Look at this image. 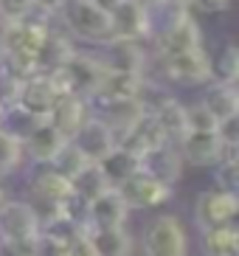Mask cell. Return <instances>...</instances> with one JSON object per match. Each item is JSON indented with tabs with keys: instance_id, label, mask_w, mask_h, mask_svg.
<instances>
[{
	"instance_id": "obj_18",
	"label": "cell",
	"mask_w": 239,
	"mask_h": 256,
	"mask_svg": "<svg viewBox=\"0 0 239 256\" xmlns=\"http://www.w3.org/2000/svg\"><path fill=\"white\" fill-rule=\"evenodd\" d=\"M65 144H68V138L62 136L56 127H54L51 121L45 118V121H40V127L31 132L28 141L22 144V146H26V155H28L34 164L48 166L62 152V146H65Z\"/></svg>"
},
{
	"instance_id": "obj_37",
	"label": "cell",
	"mask_w": 239,
	"mask_h": 256,
	"mask_svg": "<svg viewBox=\"0 0 239 256\" xmlns=\"http://www.w3.org/2000/svg\"><path fill=\"white\" fill-rule=\"evenodd\" d=\"M3 200H6V192H3V186H0V206H3Z\"/></svg>"
},
{
	"instance_id": "obj_12",
	"label": "cell",
	"mask_w": 239,
	"mask_h": 256,
	"mask_svg": "<svg viewBox=\"0 0 239 256\" xmlns=\"http://www.w3.org/2000/svg\"><path fill=\"white\" fill-rule=\"evenodd\" d=\"M70 144H74L79 152H82L90 164H98V160L104 158V155H107V152H110L118 141H116L112 130L107 127L104 121L96 118V116H90L82 127H79V132L70 138Z\"/></svg>"
},
{
	"instance_id": "obj_35",
	"label": "cell",
	"mask_w": 239,
	"mask_h": 256,
	"mask_svg": "<svg viewBox=\"0 0 239 256\" xmlns=\"http://www.w3.org/2000/svg\"><path fill=\"white\" fill-rule=\"evenodd\" d=\"M62 6H65V0H37V12H42V14H60Z\"/></svg>"
},
{
	"instance_id": "obj_17",
	"label": "cell",
	"mask_w": 239,
	"mask_h": 256,
	"mask_svg": "<svg viewBox=\"0 0 239 256\" xmlns=\"http://www.w3.org/2000/svg\"><path fill=\"white\" fill-rule=\"evenodd\" d=\"M116 37H130V40H144L150 37V20H146V6L141 0H118L110 8Z\"/></svg>"
},
{
	"instance_id": "obj_20",
	"label": "cell",
	"mask_w": 239,
	"mask_h": 256,
	"mask_svg": "<svg viewBox=\"0 0 239 256\" xmlns=\"http://www.w3.org/2000/svg\"><path fill=\"white\" fill-rule=\"evenodd\" d=\"M84 234L90 236L98 256H132V236L124 226L116 228H90L84 222Z\"/></svg>"
},
{
	"instance_id": "obj_15",
	"label": "cell",
	"mask_w": 239,
	"mask_h": 256,
	"mask_svg": "<svg viewBox=\"0 0 239 256\" xmlns=\"http://www.w3.org/2000/svg\"><path fill=\"white\" fill-rule=\"evenodd\" d=\"M141 172L158 178L160 183H169L174 186L183 172V158H180L178 144H160V146H152L141 155Z\"/></svg>"
},
{
	"instance_id": "obj_34",
	"label": "cell",
	"mask_w": 239,
	"mask_h": 256,
	"mask_svg": "<svg viewBox=\"0 0 239 256\" xmlns=\"http://www.w3.org/2000/svg\"><path fill=\"white\" fill-rule=\"evenodd\" d=\"M192 6H197L206 14H217V12H225L231 6V0H192Z\"/></svg>"
},
{
	"instance_id": "obj_33",
	"label": "cell",
	"mask_w": 239,
	"mask_h": 256,
	"mask_svg": "<svg viewBox=\"0 0 239 256\" xmlns=\"http://www.w3.org/2000/svg\"><path fill=\"white\" fill-rule=\"evenodd\" d=\"M65 256H98L96 248H93V242H90L88 234H76L74 240L65 245Z\"/></svg>"
},
{
	"instance_id": "obj_7",
	"label": "cell",
	"mask_w": 239,
	"mask_h": 256,
	"mask_svg": "<svg viewBox=\"0 0 239 256\" xmlns=\"http://www.w3.org/2000/svg\"><path fill=\"white\" fill-rule=\"evenodd\" d=\"M180 158L183 164L192 166H217L220 160H239L236 158V146H228V144L220 138V132H186L178 144Z\"/></svg>"
},
{
	"instance_id": "obj_36",
	"label": "cell",
	"mask_w": 239,
	"mask_h": 256,
	"mask_svg": "<svg viewBox=\"0 0 239 256\" xmlns=\"http://www.w3.org/2000/svg\"><path fill=\"white\" fill-rule=\"evenodd\" d=\"M169 3H174V6H192V0H169Z\"/></svg>"
},
{
	"instance_id": "obj_10",
	"label": "cell",
	"mask_w": 239,
	"mask_h": 256,
	"mask_svg": "<svg viewBox=\"0 0 239 256\" xmlns=\"http://www.w3.org/2000/svg\"><path fill=\"white\" fill-rule=\"evenodd\" d=\"M116 192L127 203V208H155V206H164L172 197V186L169 183H160L158 178L141 172V169L132 178H127L124 183H118Z\"/></svg>"
},
{
	"instance_id": "obj_28",
	"label": "cell",
	"mask_w": 239,
	"mask_h": 256,
	"mask_svg": "<svg viewBox=\"0 0 239 256\" xmlns=\"http://www.w3.org/2000/svg\"><path fill=\"white\" fill-rule=\"evenodd\" d=\"M211 79L222 84L239 82V48L236 46H225V51L217 56V62H211Z\"/></svg>"
},
{
	"instance_id": "obj_30",
	"label": "cell",
	"mask_w": 239,
	"mask_h": 256,
	"mask_svg": "<svg viewBox=\"0 0 239 256\" xmlns=\"http://www.w3.org/2000/svg\"><path fill=\"white\" fill-rule=\"evenodd\" d=\"M186 124H188V132H214L220 127V121L202 107V102L186 107Z\"/></svg>"
},
{
	"instance_id": "obj_31",
	"label": "cell",
	"mask_w": 239,
	"mask_h": 256,
	"mask_svg": "<svg viewBox=\"0 0 239 256\" xmlns=\"http://www.w3.org/2000/svg\"><path fill=\"white\" fill-rule=\"evenodd\" d=\"M214 186L222 192H239V160H220L214 172Z\"/></svg>"
},
{
	"instance_id": "obj_26",
	"label": "cell",
	"mask_w": 239,
	"mask_h": 256,
	"mask_svg": "<svg viewBox=\"0 0 239 256\" xmlns=\"http://www.w3.org/2000/svg\"><path fill=\"white\" fill-rule=\"evenodd\" d=\"M70 183H74V194L79 197L84 206H88L90 200H96L98 194H104V192L116 188V186L110 183V178L104 174V169H102L98 164H88Z\"/></svg>"
},
{
	"instance_id": "obj_2",
	"label": "cell",
	"mask_w": 239,
	"mask_h": 256,
	"mask_svg": "<svg viewBox=\"0 0 239 256\" xmlns=\"http://www.w3.org/2000/svg\"><path fill=\"white\" fill-rule=\"evenodd\" d=\"M28 194H31V208L37 211V217H40V226L54 217H62V214L70 217L68 214V200L74 197V183H70V178L56 172L54 166H42L31 178Z\"/></svg>"
},
{
	"instance_id": "obj_38",
	"label": "cell",
	"mask_w": 239,
	"mask_h": 256,
	"mask_svg": "<svg viewBox=\"0 0 239 256\" xmlns=\"http://www.w3.org/2000/svg\"><path fill=\"white\" fill-rule=\"evenodd\" d=\"M0 113H3V98H0Z\"/></svg>"
},
{
	"instance_id": "obj_29",
	"label": "cell",
	"mask_w": 239,
	"mask_h": 256,
	"mask_svg": "<svg viewBox=\"0 0 239 256\" xmlns=\"http://www.w3.org/2000/svg\"><path fill=\"white\" fill-rule=\"evenodd\" d=\"M88 164H90V160L84 158V155H82L79 150H76L74 144L68 141L65 146H62V152H60V155H56V158H54L48 166H54L56 172H62L65 178H70V180H74V178H76L79 172H82V169H84Z\"/></svg>"
},
{
	"instance_id": "obj_19",
	"label": "cell",
	"mask_w": 239,
	"mask_h": 256,
	"mask_svg": "<svg viewBox=\"0 0 239 256\" xmlns=\"http://www.w3.org/2000/svg\"><path fill=\"white\" fill-rule=\"evenodd\" d=\"M152 121L158 124V130L164 132V138L169 144H180V138L188 132V124H186V107L174 102L172 96L160 98V104L150 110Z\"/></svg>"
},
{
	"instance_id": "obj_25",
	"label": "cell",
	"mask_w": 239,
	"mask_h": 256,
	"mask_svg": "<svg viewBox=\"0 0 239 256\" xmlns=\"http://www.w3.org/2000/svg\"><path fill=\"white\" fill-rule=\"evenodd\" d=\"M200 245H202V254L206 256H231L239 250V231L234 222L206 228L200 236Z\"/></svg>"
},
{
	"instance_id": "obj_21",
	"label": "cell",
	"mask_w": 239,
	"mask_h": 256,
	"mask_svg": "<svg viewBox=\"0 0 239 256\" xmlns=\"http://www.w3.org/2000/svg\"><path fill=\"white\" fill-rule=\"evenodd\" d=\"M202 107H206L217 121L239 116V90H236V84H222V82L208 84V90L202 93Z\"/></svg>"
},
{
	"instance_id": "obj_6",
	"label": "cell",
	"mask_w": 239,
	"mask_h": 256,
	"mask_svg": "<svg viewBox=\"0 0 239 256\" xmlns=\"http://www.w3.org/2000/svg\"><path fill=\"white\" fill-rule=\"evenodd\" d=\"M160 70L169 82L180 88H200L211 82V56L202 51V46H197L172 56H160Z\"/></svg>"
},
{
	"instance_id": "obj_5",
	"label": "cell",
	"mask_w": 239,
	"mask_h": 256,
	"mask_svg": "<svg viewBox=\"0 0 239 256\" xmlns=\"http://www.w3.org/2000/svg\"><path fill=\"white\" fill-rule=\"evenodd\" d=\"M188 234L174 214H158L146 226L144 236V256H186Z\"/></svg>"
},
{
	"instance_id": "obj_23",
	"label": "cell",
	"mask_w": 239,
	"mask_h": 256,
	"mask_svg": "<svg viewBox=\"0 0 239 256\" xmlns=\"http://www.w3.org/2000/svg\"><path fill=\"white\" fill-rule=\"evenodd\" d=\"M98 166L104 169V174L110 178L112 186H118V183H124L127 178H132V174L141 169V158H138V155H132L130 150H124L121 144H116V146L107 152L104 158L98 160Z\"/></svg>"
},
{
	"instance_id": "obj_4",
	"label": "cell",
	"mask_w": 239,
	"mask_h": 256,
	"mask_svg": "<svg viewBox=\"0 0 239 256\" xmlns=\"http://www.w3.org/2000/svg\"><path fill=\"white\" fill-rule=\"evenodd\" d=\"M90 110L96 118H102L107 127L112 130L116 141L127 136L130 130H135L146 118V104L138 96H121V98H90Z\"/></svg>"
},
{
	"instance_id": "obj_32",
	"label": "cell",
	"mask_w": 239,
	"mask_h": 256,
	"mask_svg": "<svg viewBox=\"0 0 239 256\" xmlns=\"http://www.w3.org/2000/svg\"><path fill=\"white\" fill-rule=\"evenodd\" d=\"M37 12V0H0V14L12 17V20H22Z\"/></svg>"
},
{
	"instance_id": "obj_16",
	"label": "cell",
	"mask_w": 239,
	"mask_h": 256,
	"mask_svg": "<svg viewBox=\"0 0 239 256\" xmlns=\"http://www.w3.org/2000/svg\"><path fill=\"white\" fill-rule=\"evenodd\" d=\"M127 203L121 200V194L116 188L98 194L96 200H90L84 206V222L90 228H116V226H127Z\"/></svg>"
},
{
	"instance_id": "obj_24",
	"label": "cell",
	"mask_w": 239,
	"mask_h": 256,
	"mask_svg": "<svg viewBox=\"0 0 239 256\" xmlns=\"http://www.w3.org/2000/svg\"><path fill=\"white\" fill-rule=\"evenodd\" d=\"M74 51H76V48L70 46V40H68L65 34L48 28V34H45V40H42V46H40V54H37V68L40 70L60 68V65H65V62L74 56Z\"/></svg>"
},
{
	"instance_id": "obj_9",
	"label": "cell",
	"mask_w": 239,
	"mask_h": 256,
	"mask_svg": "<svg viewBox=\"0 0 239 256\" xmlns=\"http://www.w3.org/2000/svg\"><path fill=\"white\" fill-rule=\"evenodd\" d=\"M60 88L54 84V79L45 70L40 74H31V76H22L17 82V90H14V102L22 104L26 110H31L34 116L40 118H48V113L54 110V104L60 102Z\"/></svg>"
},
{
	"instance_id": "obj_13",
	"label": "cell",
	"mask_w": 239,
	"mask_h": 256,
	"mask_svg": "<svg viewBox=\"0 0 239 256\" xmlns=\"http://www.w3.org/2000/svg\"><path fill=\"white\" fill-rule=\"evenodd\" d=\"M90 116H93V110H90V98L79 96V93H62L60 102H56L54 110L48 113V121H51L54 127L70 141Z\"/></svg>"
},
{
	"instance_id": "obj_27",
	"label": "cell",
	"mask_w": 239,
	"mask_h": 256,
	"mask_svg": "<svg viewBox=\"0 0 239 256\" xmlns=\"http://www.w3.org/2000/svg\"><path fill=\"white\" fill-rule=\"evenodd\" d=\"M26 160V146L22 141H17L14 136H8L0 130V178L3 174H14Z\"/></svg>"
},
{
	"instance_id": "obj_1",
	"label": "cell",
	"mask_w": 239,
	"mask_h": 256,
	"mask_svg": "<svg viewBox=\"0 0 239 256\" xmlns=\"http://www.w3.org/2000/svg\"><path fill=\"white\" fill-rule=\"evenodd\" d=\"M60 12L74 37L93 42V46H107L110 40H116L110 8L98 6L96 0H65V6Z\"/></svg>"
},
{
	"instance_id": "obj_8",
	"label": "cell",
	"mask_w": 239,
	"mask_h": 256,
	"mask_svg": "<svg viewBox=\"0 0 239 256\" xmlns=\"http://www.w3.org/2000/svg\"><path fill=\"white\" fill-rule=\"evenodd\" d=\"M239 211V194L236 192H222V188H206L197 194L194 203V226L197 231L222 226V222H234Z\"/></svg>"
},
{
	"instance_id": "obj_3",
	"label": "cell",
	"mask_w": 239,
	"mask_h": 256,
	"mask_svg": "<svg viewBox=\"0 0 239 256\" xmlns=\"http://www.w3.org/2000/svg\"><path fill=\"white\" fill-rule=\"evenodd\" d=\"M40 217L26 200H3L0 206V245L28 250L37 245Z\"/></svg>"
},
{
	"instance_id": "obj_11",
	"label": "cell",
	"mask_w": 239,
	"mask_h": 256,
	"mask_svg": "<svg viewBox=\"0 0 239 256\" xmlns=\"http://www.w3.org/2000/svg\"><path fill=\"white\" fill-rule=\"evenodd\" d=\"M152 37H155V54L158 56H172V54L202 46V28L194 17H192L188 8L178 17V20H172L166 28L152 34Z\"/></svg>"
},
{
	"instance_id": "obj_39",
	"label": "cell",
	"mask_w": 239,
	"mask_h": 256,
	"mask_svg": "<svg viewBox=\"0 0 239 256\" xmlns=\"http://www.w3.org/2000/svg\"><path fill=\"white\" fill-rule=\"evenodd\" d=\"M231 256H236V254H231Z\"/></svg>"
},
{
	"instance_id": "obj_14",
	"label": "cell",
	"mask_w": 239,
	"mask_h": 256,
	"mask_svg": "<svg viewBox=\"0 0 239 256\" xmlns=\"http://www.w3.org/2000/svg\"><path fill=\"white\" fill-rule=\"evenodd\" d=\"M107 56L102 60L107 62L110 70H124V74H146V62H150V54L141 48V40H130V37H116L107 42Z\"/></svg>"
},
{
	"instance_id": "obj_22",
	"label": "cell",
	"mask_w": 239,
	"mask_h": 256,
	"mask_svg": "<svg viewBox=\"0 0 239 256\" xmlns=\"http://www.w3.org/2000/svg\"><path fill=\"white\" fill-rule=\"evenodd\" d=\"M40 121H45V118L34 116L31 110H26V107L17 104V102H8V104H3V113H0V130L26 144L31 132L40 127Z\"/></svg>"
}]
</instances>
